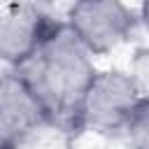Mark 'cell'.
I'll list each match as a JSON object with an SVG mask.
<instances>
[{"instance_id":"obj_1","label":"cell","mask_w":149,"mask_h":149,"mask_svg":"<svg viewBox=\"0 0 149 149\" xmlns=\"http://www.w3.org/2000/svg\"><path fill=\"white\" fill-rule=\"evenodd\" d=\"M19 70L42 100L49 123L77 121V109L88 81L95 74V58L72 35V30L56 21L37 54Z\"/></svg>"},{"instance_id":"obj_2","label":"cell","mask_w":149,"mask_h":149,"mask_svg":"<svg viewBox=\"0 0 149 149\" xmlns=\"http://www.w3.org/2000/svg\"><path fill=\"white\" fill-rule=\"evenodd\" d=\"M63 23L95 58L116 51L133 37L137 14L123 0H72Z\"/></svg>"},{"instance_id":"obj_3","label":"cell","mask_w":149,"mask_h":149,"mask_svg":"<svg viewBox=\"0 0 149 149\" xmlns=\"http://www.w3.org/2000/svg\"><path fill=\"white\" fill-rule=\"evenodd\" d=\"M137 102L140 95L123 68H98L81 95L74 126L93 133H123Z\"/></svg>"},{"instance_id":"obj_4","label":"cell","mask_w":149,"mask_h":149,"mask_svg":"<svg viewBox=\"0 0 149 149\" xmlns=\"http://www.w3.org/2000/svg\"><path fill=\"white\" fill-rule=\"evenodd\" d=\"M54 23L35 2H9L0 7V65L21 68L28 63Z\"/></svg>"},{"instance_id":"obj_5","label":"cell","mask_w":149,"mask_h":149,"mask_svg":"<svg viewBox=\"0 0 149 149\" xmlns=\"http://www.w3.org/2000/svg\"><path fill=\"white\" fill-rule=\"evenodd\" d=\"M0 109L21 137L49 123V114L35 88L14 68H5L0 72Z\"/></svg>"},{"instance_id":"obj_6","label":"cell","mask_w":149,"mask_h":149,"mask_svg":"<svg viewBox=\"0 0 149 149\" xmlns=\"http://www.w3.org/2000/svg\"><path fill=\"white\" fill-rule=\"evenodd\" d=\"M123 135L133 149H149V98H140L123 128Z\"/></svg>"},{"instance_id":"obj_7","label":"cell","mask_w":149,"mask_h":149,"mask_svg":"<svg viewBox=\"0 0 149 149\" xmlns=\"http://www.w3.org/2000/svg\"><path fill=\"white\" fill-rule=\"evenodd\" d=\"M140 98H149V44H137L123 68Z\"/></svg>"},{"instance_id":"obj_8","label":"cell","mask_w":149,"mask_h":149,"mask_svg":"<svg viewBox=\"0 0 149 149\" xmlns=\"http://www.w3.org/2000/svg\"><path fill=\"white\" fill-rule=\"evenodd\" d=\"M19 142H21V135L16 133V128L9 123V119L0 109V149H16Z\"/></svg>"},{"instance_id":"obj_9","label":"cell","mask_w":149,"mask_h":149,"mask_svg":"<svg viewBox=\"0 0 149 149\" xmlns=\"http://www.w3.org/2000/svg\"><path fill=\"white\" fill-rule=\"evenodd\" d=\"M135 14H137V26H142L144 33L149 35V0H140Z\"/></svg>"}]
</instances>
